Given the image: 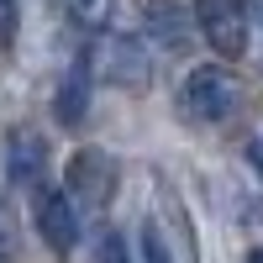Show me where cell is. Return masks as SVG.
<instances>
[{
  "label": "cell",
  "mask_w": 263,
  "mask_h": 263,
  "mask_svg": "<svg viewBox=\"0 0 263 263\" xmlns=\"http://www.w3.org/2000/svg\"><path fill=\"white\" fill-rule=\"evenodd\" d=\"M32 216H37V232L53 253H74L79 242V216H74V200L63 190H37L32 200Z\"/></svg>",
  "instance_id": "obj_4"
},
{
  "label": "cell",
  "mask_w": 263,
  "mask_h": 263,
  "mask_svg": "<svg viewBox=\"0 0 263 263\" xmlns=\"http://www.w3.org/2000/svg\"><path fill=\"white\" fill-rule=\"evenodd\" d=\"M253 16H258V27H263V0H258V6H253Z\"/></svg>",
  "instance_id": "obj_15"
},
{
  "label": "cell",
  "mask_w": 263,
  "mask_h": 263,
  "mask_svg": "<svg viewBox=\"0 0 263 263\" xmlns=\"http://www.w3.org/2000/svg\"><path fill=\"white\" fill-rule=\"evenodd\" d=\"M248 158H253V168H258V179H263V126L253 132V142H248Z\"/></svg>",
  "instance_id": "obj_13"
},
{
  "label": "cell",
  "mask_w": 263,
  "mask_h": 263,
  "mask_svg": "<svg viewBox=\"0 0 263 263\" xmlns=\"http://www.w3.org/2000/svg\"><path fill=\"white\" fill-rule=\"evenodd\" d=\"M137 253H142V263H174V253H168V242H163L158 221H142V232H137Z\"/></svg>",
  "instance_id": "obj_10"
},
{
  "label": "cell",
  "mask_w": 263,
  "mask_h": 263,
  "mask_svg": "<svg viewBox=\"0 0 263 263\" xmlns=\"http://www.w3.org/2000/svg\"><path fill=\"white\" fill-rule=\"evenodd\" d=\"M195 27L221 58L248 53V6L242 0H195Z\"/></svg>",
  "instance_id": "obj_2"
},
{
  "label": "cell",
  "mask_w": 263,
  "mask_h": 263,
  "mask_svg": "<svg viewBox=\"0 0 263 263\" xmlns=\"http://www.w3.org/2000/svg\"><path fill=\"white\" fill-rule=\"evenodd\" d=\"M237 105H242V79H237L221 58L216 63H200V69H190L184 84H179V111L200 126H221L237 116Z\"/></svg>",
  "instance_id": "obj_1"
},
{
  "label": "cell",
  "mask_w": 263,
  "mask_h": 263,
  "mask_svg": "<svg viewBox=\"0 0 263 263\" xmlns=\"http://www.w3.org/2000/svg\"><path fill=\"white\" fill-rule=\"evenodd\" d=\"M16 37V0H0V42Z\"/></svg>",
  "instance_id": "obj_11"
},
{
  "label": "cell",
  "mask_w": 263,
  "mask_h": 263,
  "mask_svg": "<svg viewBox=\"0 0 263 263\" xmlns=\"http://www.w3.org/2000/svg\"><path fill=\"white\" fill-rule=\"evenodd\" d=\"M142 27L158 48L179 53L190 48V32H195V6H179V0H147L142 6Z\"/></svg>",
  "instance_id": "obj_6"
},
{
  "label": "cell",
  "mask_w": 263,
  "mask_h": 263,
  "mask_svg": "<svg viewBox=\"0 0 263 263\" xmlns=\"http://www.w3.org/2000/svg\"><path fill=\"white\" fill-rule=\"evenodd\" d=\"M248 263H263V248H253V253H248Z\"/></svg>",
  "instance_id": "obj_14"
},
{
  "label": "cell",
  "mask_w": 263,
  "mask_h": 263,
  "mask_svg": "<svg viewBox=\"0 0 263 263\" xmlns=\"http://www.w3.org/2000/svg\"><path fill=\"white\" fill-rule=\"evenodd\" d=\"M63 11H69V21L79 32H105L116 16V0H63Z\"/></svg>",
  "instance_id": "obj_9"
},
{
  "label": "cell",
  "mask_w": 263,
  "mask_h": 263,
  "mask_svg": "<svg viewBox=\"0 0 263 263\" xmlns=\"http://www.w3.org/2000/svg\"><path fill=\"white\" fill-rule=\"evenodd\" d=\"M69 195L84 211H105L116 195V158L100 147H79L69 158Z\"/></svg>",
  "instance_id": "obj_3"
},
{
  "label": "cell",
  "mask_w": 263,
  "mask_h": 263,
  "mask_svg": "<svg viewBox=\"0 0 263 263\" xmlns=\"http://www.w3.org/2000/svg\"><path fill=\"white\" fill-rule=\"evenodd\" d=\"M100 263H126V248H121V237H100Z\"/></svg>",
  "instance_id": "obj_12"
},
{
  "label": "cell",
  "mask_w": 263,
  "mask_h": 263,
  "mask_svg": "<svg viewBox=\"0 0 263 263\" xmlns=\"http://www.w3.org/2000/svg\"><path fill=\"white\" fill-rule=\"evenodd\" d=\"M6 174H11V184H37L48 174V137L32 126H16L6 137Z\"/></svg>",
  "instance_id": "obj_7"
},
{
  "label": "cell",
  "mask_w": 263,
  "mask_h": 263,
  "mask_svg": "<svg viewBox=\"0 0 263 263\" xmlns=\"http://www.w3.org/2000/svg\"><path fill=\"white\" fill-rule=\"evenodd\" d=\"M90 74H95V69H90L84 58L74 63L69 74H63L58 100H53V111H58V121H63V126H79V121H84V105H90Z\"/></svg>",
  "instance_id": "obj_8"
},
{
  "label": "cell",
  "mask_w": 263,
  "mask_h": 263,
  "mask_svg": "<svg viewBox=\"0 0 263 263\" xmlns=\"http://www.w3.org/2000/svg\"><path fill=\"white\" fill-rule=\"evenodd\" d=\"M95 74L111 79V84H126V90H142V84L153 79V58H147L142 42L116 37V42H105V48L95 53Z\"/></svg>",
  "instance_id": "obj_5"
}]
</instances>
